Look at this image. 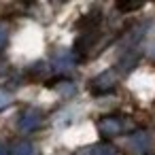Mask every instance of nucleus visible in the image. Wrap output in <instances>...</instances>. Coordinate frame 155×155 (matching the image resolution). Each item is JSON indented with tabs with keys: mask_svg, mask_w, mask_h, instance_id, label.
I'll use <instances>...</instances> for the list:
<instances>
[{
	"mask_svg": "<svg viewBox=\"0 0 155 155\" xmlns=\"http://www.w3.org/2000/svg\"><path fill=\"white\" fill-rule=\"evenodd\" d=\"M115 83H117V74L113 70H106L104 74H100L98 79H94V91H102L104 94V91L113 89Z\"/></svg>",
	"mask_w": 155,
	"mask_h": 155,
	"instance_id": "5",
	"label": "nucleus"
},
{
	"mask_svg": "<svg viewBox=\"0 0 155 155\" xmlns=\"http://www.w3.org/2000/svg\"><path fill=\"white\" fill-rule=\"evenodd\" d=\"M0 155H9V151H7V147L0 142Z\"/></svg>",
	"mask_w": 155,
	"mask_h": 155,
	"instance_id": "11",
	"label": "nucleus"
},
{
	"mask_svg": "<svg viewBox=\"0 0 155 155\" xmlns=\"http://www.w3.org/2000/svg\"><path fill=\"white\" fill-rule=\"evenodd\" d=\"M11 104H13V96L9 91H5V89H0V110L9 108Z\"/></svg>",
	"mask_w": 155,
	"mask_h": 155,
	"instance_id": "9",
	"label": "nucleus"
},
{
	"mask_svg": "<svg viewBox=\"0 0 155 155\" xmlns=\"http://www.w3.org/2000/svg\"><path fill=\"white\" fill-rule=\"evenodd\" d=\"M53 66L58 70H70L74 66V55L72 51H60L55 58H53Z\"/></svg>",
	"mask_w": 155,
	"mask_h": 155,
	"instance_id": "6",
	"label": "nucleus"
},
{
	"mask_svg": "<svg viewBox=\"0 0 155 155\" xmlns=\"http://www.w3.org/2000/svg\"><path fill=\"white\" fill-rule=\"evenodd\" d=\"M41 123H43V113H41L38 108H28V110H24L21 117H19V121H17L19 130H24V132H32V130H36Z\"/></svg>",
	"mask_w": 155,
	"mask_h": 155,
	"instance_id": "1",
	"label": "nucleus"
},
{
	"mask_svg": "<svg viewBox=\"0 0 155 155\" xmlns=\"http://www.w3.org/2000/svg\"><path fill=\"white\" fill-rule=\"evenodd\" d=\"M138 58H140L138 47H136V49H127V51H123L121 58H119V68H121V72H130L132 68H136Z\"/></svg>",
	"mask_w": 155,
	"mask_h": 155,
	"instance_id": "4",
	"label": "nucleus"
},
{
	"mask_svg": "<svg viewBox=\"0 0 155 155\" xmlns=\"http://www.w3.org/2000/svg\"><path fill=\"white\" fill-rule=\"evenodd\" d=\"M149 55H151V58H155V43L149 47Z\"/></svg>",
	"mask_w": 155,
	"mask_h": 155,
	"instance_id": "12",
	"label": "nucleus"
},
{
	"mask_svg": "<svg viewBox=\"0 0 155 155\" xmlns=\"http://www.w3.org/2000/svg\"><path fill=\"white\" fill-rule=\"evenodd\" d=\"M100 132L106 134V136H119L123 130H125V121L119 119V117H104L100 123H98Z\"/></svg>",
	"mask_w": 155,
	"mask_h": 155,
	"instance_id": "3",
	"label": "nucleus"
},
{
	"mask_svg": "<svg viewBox=\"0 0 155 155\" xmlns=\"http://www.w3.org/2000/svg\"><path fill=\"white\" fill-rule=\"evenodd\" d=\"M127 149L134 153H147L151 149V136L147 132H134L127 136Z\"/></svg>",
	"mask_w": 155,
	"mask_h": 155,
	"instance_id": "2",
	"label": "nucleus"
},
{
	"mask_svg": "<svg viewBox=\"0 0 155 155\" xmlns=\"http://www.w3.org/2000/svg\"><path fill=\"white\" fill-rule=\"evenodd\" d=\"M89 155H119L110 144H94L89 149Z\"/></svg>",
	"mask_w": 155,
	"mask_h": 155,
	"instance_id": "7",
	"label": "nucleus"
},
{
	"mask_svg": "<svg viewBox=\"0 0 155 155\" xmlns=\"http://www.w3.org/2000/svg\"><path fill=\"white\" fill-rule=\"evenodd\" d=\"M13 155H34V147L30 142H17L13 149Z\"/></svg>",
	"mask_w": 155,
	"mask_h": 155,
	"instance_id": "8",
	"label": "nucleus"
},
{
	"mask_svg": "<svg viewBox=\"0 0 155 155\" xmlns=\"http://www.w3.org/2000/svg\"><path fill=\"white\" fill-rule=\"evenodd\" d=\"M7 38H9V32H7V28H5V26H0V49H2V47L7 45Z\"/></svg>",
	"mask_w": 155,
	"mask_h": 155,
	"instance_id": "10",
	"label": "nucleus"
}]
</instances>
